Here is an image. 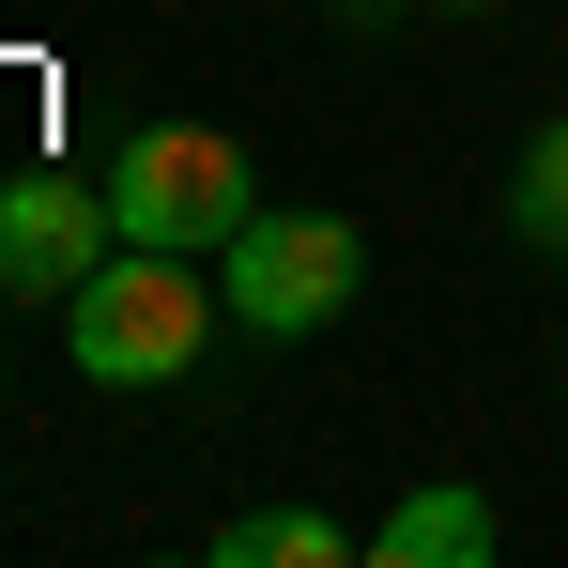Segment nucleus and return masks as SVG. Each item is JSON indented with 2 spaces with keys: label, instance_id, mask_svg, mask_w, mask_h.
Here are the masks:
<instances>
[{
  "label": "nucleus",
  "instance_id": "2",
  "mask_svg": "<svg viewBox=\"0 0 568 568\" xmlns=\"http://www.w3.org/2000/svg\"><path fill=\"white\" fill-rule=\"evenodd\" d=\"M108 215H123L139 246H231V231L262 215L246 139H231V123H139L123 170H108Z\"/></svg>",
  "mask_w": 568,
  "mask_h": 568
},
{
  "label": "nucleus",
  "instance_id": "8",
  "mask_svg": "<svg viewBox=\"0 0 568 568\" xmlns=\"http://www.w3.org/2000/svg\"><path fill=\"white\" fill-rule=\"evenodd\" d=\"M446 16H491V0H446Z\"/></svg>",
  "mask_w": 568,
  "mask_h": 568
},
{
  "label": "nucleus",
  "instance_id": "1",
  "mask_svg": "<svg viewBox=\"0 0 568 568\" xmlns=\"http://www.w3.org/2000/svg\"><path fill=\"white\" fill-rule=\"evenodd\" d=\"M215 307L231 292H200V246H108L93 277L62 292V338H78V369L93 384H185L200 338H215Z\"/></svg>",
  "mask_w": 568,
  "mask_h": 568
},
{
  "label": "nucleus",
  "instance_id": "3",
  "mask_svg": "<svg viewBox=\"0 0 568 568\" xmlns=\"http://www.w3.org/2000/svg\"><path fill=\"white\" fill-rule=\"evenodd\" d=\"M215 292H231L246 338H323V323L369 292V231H354V215H246Z\"/></svg>",
  "mask_w": 568,
  "mask_h": 568
},
{
  "label": "nucleus",
  "instance_id": "6",
  "mask_svg": "<svg viewBox=\"0 0 568 568\" xmlns=\"http://www.w3.org/2000/svg\"><path fill=\"white\" fill-rule=\"evenodd\" d=\"M369 538L354 523H323V507H246V523H215V568H354Z\"/></svg>",
  "mask_w": 568,
  "mask_h": 568
},
{
  "label": "nucleus",
  "instance_id": "7",
  "mask_svg": "<svg viewBox=\"0 0 568 568\" xmlns=\"http://www.w3.org/2000/svg\"><path fill=\"white\" fill-rule=\"evenodd\" d=\"M507 215H523V246H568V108L523 139V185H507Z\"/></svg>",
  "mask_w": 568,
  "mask_h": 568
},
{
  "label": "nucleus",
  "instance_id": "5",
  "mask_svg": "<svg viewBox=\"0 0 568 568\" xmlns=\"http://www.w3.org/2000/svg\"><path fill=\"white\" fill-rule=\"evenodd\" d=\"M369 568H491V491H462V476L399 491L369 523Z\"/></svg>",
  "mask_w": 568,
  "mask_h": 568
},
{
  "label": "nucleus",
  "instance_id": "4",
  "mask_svg": "<svg viewBox=\"0 0 568 568\" xmlns=\"http://www.w3.org/2000/svg\"><path fill=\"white\" fill-rule=\"evenodd\" d=\"M123 246V215H108V185H0V292H78Z\"/></svg>",
  "mask_w": 568,
  "mask_h": 568
}]
</instances>
